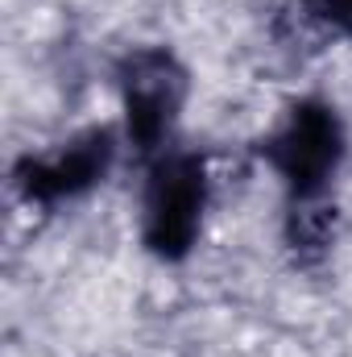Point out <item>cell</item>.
<instances>
[{
  "instance_id": "obj_4",
  "label": "cell",
  "mask_w": 352,
  "mask_h": 357,
  "mask_svg": "<svg viewBox=\"0 0 352 357\" xmlns=\"http://www.w3.org/2000/svg\"><path fill=\"white\" fill-rule=\"evenodd\" d=\"M120 150H125L120 129L88 125L50 150H25L13 162L8 183L21 204H29L38 212H58V208L88 199L91 191H99L108 175L116 171Z\"/></svg>"
},
{
  "instance_id": "obj_1",
  "label": "cell",
  "mask_w": 352,
  "mask_h": 357,
  "mask_svg": "<svg viewBox=\"0 0 352 357\" xmlns=\"http://www.w3.org/2000/svg\"><path fill=\"white\" fill-rule=\"evenodd\" d=\"M257 158L278 178L286 208L336 204L332 191L349 162L344 112L328 96H294L257 142Z\"/></svg>"
},
{
  "instance_id": "obj_5",
  "label": "cell",
  "mask_w": 352,
  "mask_h": 357,
  "mask_svg": "<svg viewBox=\"0 0 352 357\" xmlns=\"http://www.w3.org/2000/svg\"><path fill=\"white\" fill-rule=\"evenodd\" d=\"M298 17L332 42H352V0H294Z\"/></svg>"
},
{
  "instance_id": "obj_2",
  "label": "cell",
  "mask_w": 352,
  "mask_h": 357,
  "mask_svg": "<svg viewBox=\"0 0 352 357\" xmlns=\"http://www.w3.org/2000/svg\"><path fill=\"white\" fill-rule=\"evenodd\" d=\"M207 208H211V171L199 150L170 146L166 154L150 158L137 216L141 250L162 266H182L199 250Z\"/></svg>"
},
{
  "instance_id": "obj_3",
  "label": "cell",
  "mask_w": 352,
  "mask_h": 357,
  "mask_svg": "<svg viewBox=\"0 0 352 357\" xmlns=\"http://www.w3.org/2000/svg\"><path fill=\"white\" fill-rule=\"evenodd\" d=\"M116 100H120V137L125 150L141 162L178 146V125L191 100V71L170 46H129L116 67Z\"/></svg>"
}]
</instances>
